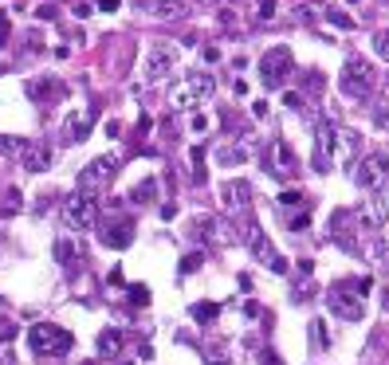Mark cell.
<instances>
[{
    "mask_svg": "<svg viewBox=\"0 0 389 365\" xmlns=\"http://www.w3.org/2000/svg\"><path fill=\"white\" fill-rule=\"evenodd\" d=\"M374 87H378V71H374V63L362 60V55H350L346 67H342V75H339V90L346 95V99H369Z\"/></svg>",
    "mask_w": 389,
    "mask_h": 365,
    "instance_id": "6da1fadb",
    "label": "cell"
},
{
    "mask_svg": "<svg viewBox=\"0 0 389 365\" xmlns=\"http://www.w3.org/2000/svg\"><path fill=\"white\" fill-rule=\"evenodd\" d=\"M291 71H295V55H291L287 43H275V48H268L264 55H259V83H264L268 90L287 87Z\"/></svg>",
    "mask_w": 389,
    "mask_h": 365,
    "instance_id": "7a4b0ae2",
    "label": "cell"
},
{
    "mask_svg": "<svg viewBox=\"0 0 389 365\" xmlns=\"http://www.w3.org/2000/svg\"><path fill=\"white\" fill-rule=\"evenodd\" d=\"M28 345H32V354H40V357H60L75 345V338L55 322H36L28 326Z\"/></svg>",
    "mask_w": 389,
    "mask_h": 365,
    "instance_id": "3957f363",
    "label": "cell"
},
{
    "mask_svg": "<svg viewBox=\"0 0 389 365\" xmlns=\"http://www.w3.org/2000/svg\"><path fill=\"white\" fill-rule=\"evenodd\" d=\"M327 306H330V315L342 318V322H362V318H366V306H362V295H358V279L330 287Z\"/></svg>",
    "mask_w": 389,
    "mask_h": 365,
    "instance_id": "277c9868",
    "label": "cell"
},
{
    "mask_svg": "<svg viewBox=\"0 0 389 365\" xmlns=\"http://www.w3.org/2000/svg\"><path fill=\"white\" fill-rule=\"evenodd\" d=\"M264 169L275 181H291V177H299V158H295V149L283 138H271L268 149H264Z\"/></svg>",
    "mask_w": 389,
    "mask_h": 365,
    "instance_id": "5b68a950",
    "label": "cell"
},
{
    "mask_svg": "<svg viewBox=\"0 0 389 365\" xmlns=\"http://www.w3.org/2000/svg\"><path fill=\"white\" fill-rule=\"evenodd\" d=\"M114 173H118V158H114V153H102V158H95L87 169H83L75 185H79V193H90V197H99L102 188H107L110 181H114Z\"/></svg>",
    "mask_w": 389,
    "mask_h": 365,
    "instance_id": "8992f818",
    "label": "cell"
},
{
    "mask_svg": "<svg viewBox=\"0 0 389 365\" xmlns=\"http://www.w3.org/2000/svg\"><path fill=\"white\" fill-rule=\"evenodd\" d=\"M244 240H248L252 256L268 267V271H275V275H283V271H287V259H283L280 252H275V244H271V240L264 236L256 224H252V216H244Z\"/></svg>",
    "mask_w": 389,
    "mask_h": 365,
    "instance_id": "52a82bcc",
    "label": "cell"
},
{
    "mask_svg": "<svg viewBox=\"0 0 389 365\" xmlns=\"http://www.w3.org/2000/svg\"><path fill=\"white\" fill-rule=\"evenodd\" d=\"M389 181V158L385 153H366L362 161H354V185L366 193H381V185Z\"/></svg>",
    "mask_w": 389,
    "mask_h": 365,
    "instance_id": "ba28073f",
    "label": "cell"
},
{
    "mask_svg": "<svg viewBox=\"0 0 389 365\" xmlns=\"http://www.w3.org/2000/svg\"><path fill=\"white\" fill-rule=\"evenodd\" d=\"M63 224L75 228V232H90V228L99 224V200L90 197V193H75L63 205Z\"/></svg>",
    "mask_w": 389,
    "mask_h": 365,
    "instance_id": "9c48e42d",
    "label": "cell"
},
{
    "mask_svg": "<svg viewBox=\"0 0 389 365\" xmlns=\"http://www.w3.org/2000/svg\"><path fill=\"white\" fill-rule=\"evenodd\" d=\"M334 130L339 126H330V122H319V126H315V158H310L315 173H330L334 161H339V153H334Z\"/></svg>",
    "mask_w": 389,
    "mask_h": 365,
    "instance_id": "30bf717a",
    "label": "cell"
},
{
    "mask_svg": "<svg viewBox=\"0 0 389 365\" xmlns=\"http://www.w3.org/2000/svg\"><path fill=\"white\" fill-rule=\"evenodd\" d=\"M212 90H217V79L205 75V71H197V75H189L181 87H173V102H177V106H193V102L209 99Z\"/></svg>",
    "mask_w": 389,
    "mask_h": 365,
    "instance_id": "8fae6325",
    "label": "cell"
},
{
    "mask_svg": "<svg viewBox=\"0 0 389 365\" xmlns=\"http://www.w3.org/2000/svg\"><path fill=\"white\" fill-rule=\"evenodd\" d=\"M67 83L63 79H55V75H43V79H28V99L32 102H40L43 110L48 106H55V102H63L67 99Z\"/></svg>",
    "mask_w": 389,
    "mask_h": 365,
    "instance_id": "7c38bea8",
    "label": "cell"
},
{
    "mask_svg": "<svg viewBox=\"0 0 389 365\" xmlns=\"http://www.w3.org/2000/svg\"><path fill=\"white\" fill-rule=\"evenodd\" d=\"M16 161H20L24 173H43L51 165V149L43 142H32V138H20L16 142Z\"/></svg>",
    "mask_w": 389,
    "mask_h": 365,
    "instance_id": "4fadbf2b",
    "label": "cell"
},
{
    "mask_svg": "<svg viewBox=\"0 0 389 365\" xmlns=\"http://www.w3.org/2000/svg\"><path fill=\"white\" fill-rule=\"evenodd\" d=\"M280 212L287 216V228L291 232H303V228L310 224V200L303 197V193H280Z\"/></svg>",
    "mask_w": 389,
    "mask_h": 365,
    "instance_id": "5bb4252c",
    "label": "cell"
},
{
    "mask_svg": "<svg viewBox=\"0 0 389 365\" xmlns=\"http://www.w3.org/2000/svg\"><path fill=\"white\" fill-rule=\"evenodd\" d=\"M95 122H99V110H95V106H79L67 122H63V142H67V146H75V142H87L90 130H95Z\"/></svg>",
    "mask_w": 389,
    "mask_h": 365,
    "instance_id": "9a60e30c",
    "label": "cell"
},
{
    "mask_svg": "<svg viewBox=\"0 0 389 365\" xmlns=\"http://www.w3.org/2000/svg\"><path fill=\"white\" fill-rule=\"evenodd\" d=\"M220 200H224V208H228L232 216H248V208H252V185L248 181H224L220 185Z\"/></svg>",
    "mask_w": 389,
    "mask_h": 365,
    "instance_id": "2e32d148",
    "label": "cell"
},
{
    "mask_svg": "<svg viewBox=\"0 0 389 365\" xmlns=\"http://www.w3.org/2000/svg\"><path fill=\"white\" fill-rule=\"evenodd\" d=\"M173 67H177V51H173L170 43H153V48H150V60H146V71H142V75H146L150 83H161Z\"/></svg>",
    "mask_w": 389,
    "mask_h": 365,
    "instance_id": "e0dca14e",
    "label": "cell"
},
{
    "mask_svg": "<svg viewBox=\"0 0 389 365\" xmlns=\"http://www.w3.org/2000/svg\"><path fill=\"white\" fill-rule=\"evenodd\" d=\"M99 240H102V247H114V252L130 247V240H134V220H130V216H118V220H107V224H99Z\"/></svg>",
    "mask_w": 389,
    "mask_h": 365,
    "instance_id": "ac0fdd59",
    "label": "cell"
},
{
    "mask_svg": "<svg viewBox=\"0 0 389 365\" xmlns=\"http://www.w3.org/2000/svg\"><path fill=\"white\" fill-rule=\"evenodd\" d=\"M193 232H197L205 244H212V247L232 244V224H224L220 216H197L193 220Z\"/></svg>",
    "mask_w": 389,
    "mask_h": 365,
    "instance_id": "d6986e66",
    "label": "cell"
},
{
    "mask_svg": "<svg viewBox=\"0 0 389 365\" xmlns=\"http://www.w3.org/2000/svg\"><path fill=\"white\" fill-rule=\"evenodd\" d=\"M385 220H389V200L381 193H369V200L362 205V224L378 232V228H385Z\"/></svg>",
    "mask_w": 389,
    "mask_h": 365,
    "instance_id": "ffe728a7",
    "label": "cell"
},
{
    "mask_svg": "<svg viewBox=\"0 0 389 365\" xmlns=\"http://www.w3.org/2000/svg\"><path fill=\"white\" fill-rule=\"evenodd\" d=\"M358 149H362V138L354 130H334V153H339V161H354Z\"/></svg>",
    "mask_w": 389,
    "mask_h": 365,
    "instance_id": "44dd1931",
    "label": "cell"
},
{
    "mask_svg": "<svg viewBox=\"0 0 389 365\" xmlns=\"http://www.w3.org/2000/svg\"><path fill=\"white\" fill-rule=\"evenodd\" d=\"M153 16H158V20H185V16H189V4H185V0H158V4H153Z\"/></svg>",
    "mask_w": 389,
    "mask_h": 365,
    "instance_id": "7402d4cb",
    "label": "cell"
},
{
    "mask_svg": "<svg viewBox=\"0 0 389 365\" xmlns=\"http://www.w3.org/2000/svg\"><path fill=\"white\" fill-rule=\"evenodd\" d=\"M55 259H60L67 271H79V263H83V256H79V247L71 244V240H60L55 244Z\"/></svg>",
    "mask_w": 389,
    "mask_h": 365,
    "instance_id": "603a6c76",
    "label": "cell"
},
{
    "mask_svg": "<svg viewBox=\"0 0 389 365\" xmlns=\"http://www.w3.org/2000/svg\"><path fill=\"white\" fill-rule=\"evenodd\" d=\"M130 200H134V205H150V200H158V181H153V177L138 181L134 193H130Z\"/></svg>",
    "mask_w": 389,
    "mask_h": 365,
    "instance_id": "cb8c5ba5",
    "label": "cell"
},
{
    "mask_svg": "<svg viewBox=\"0 0 389 365\" xmlns=\"http://www.w3.org/2000/svg\"><path fill=\"white\" fill-rule=\"evenodd\" d=\"M189 315H193V322L212 326V322H217V315H220V306H217V303H193V306H189Z\"/></svg>",
    "mask_w": 389,
    "mask_h": 365,
    "instance_id": "d4e9b609",
    "label": "cell"
},
{
    "mask_svg": "<svg viewBox=\"0 0 389 365\" xmlns=\"http://www.w3.org/2000/svg\"><path fill=\"white\" fill-rule=\"evenodd\" d=\"M310 345H315V350H327L330 345V334H327V322H322V318L310 322Z\"/></svg>",
    "mask_w": 389,
    "mask_h": 365,
    "instance_id": "484cf974",
    "label": "cell"
},
{
    "mask_svg": "<svg viewBox=\"0 0 389 365\" xmlns=\"http://www.w3.org/2000/svg\"><path fill=\"white\" fill-rule=\"evenodd\" d=\"M118 345H122V334H118V330H102V334H99V350H102V354L114 357V354H118Z\"/></svg>",
    "mask_w": 389,
    "mask_h": 365,
    "instance_id": "4316f807",
    "label": "cell"
},
{
    "mask_svg": "<svg viewBox=\"0 0 389 365\" xmlns=\"http://www.w3.org/2000/svg\"><path fill=\"white\" fill-rule=\"evenodd\" d=\"M244 158H248V149H244V146H236V149L224 146V149H220V165H240Z\"/></svg>",
    "mask_w": 389,
    "mask_h": 365,
    "instance_id": "83f0119b",
    "label": "cell"
},
{
    "mask_svg": "<svg viewBox=\"0 0 389 365\" xmlns=\"http://www.w3.org/2000/svg\"><path fill=\"white\" fill-rule=\"evenodd\" d=\"M322 16H327V20L334 24V28H354V20H350V16H346V12H342V8H327V12H322Z\"/></svg>",
    "mask_w": 389,
    "mask_h": 365,
    "instance_id": "f1b7e54d",
    "label": "cell"
},
{
    "mask_svg": "<svg viewBox=\"0 0 389 365\" xmlns=\"http://www.w3.org/2000/svg\"><path fill=\"white\" fill-rule=\"evenodd\" d=\"M126 295H130V303H138V306H146V303H150V287H142V283H134V287H130V291H126Z\"/></svg>",
    "mask_w": 389,
    "mask_h": 365,
    "instance_id": "f546056e",
    "label": "cell"
},
{
    "mask_svg": "<svg viewBox=\"0 0 389 365\" xmlns=\"http://www.w3.org/2000/svg\"><path fill=\"white\" fill-rule=\"evenodd\" d=\"M374 51H378L381 60L389 63V28H385V32H378V36H374Z\"/></svg>",
    "mask_w": 389,
    "mask_h": 365,
    "instance_id": "4dcf8cb0",
    "label": "cell"
},
{
    "mask_svg": "<svg viewBox=\"0 0 389 365\" xmlns=\"http://www.w3.org/2000/svg\"><path fill=\"white\" fill-rule=\"evenodd\" d=\"M303 90H310V95H319V90H322V75H319V71H307V75H303Z\"/></svg>",
    "mask_w": 389,
    "mask_h": 365,
    "instance_id": "1f68e13d",
    "label": "cell"
},
{
    "mask_svg": "<svg viewBox=\"0 0 389 365\" xmlns=\"http://www.w3.org/2000/svg\"><path fill=\"white\" fill-rule=\"evenodd\" d=\"M0 212H20V193H16V188H8V193H4V205H0Z\"/></svg>",
    "mask_w": 389,
    "mask_h": 365,
    "instance_id": "d6a6232c",
    "label": "cell"
},
{
    "mask_svg": "<svg viewBox=\"0 0 389 365\" xmlns=\"http://www.w3.org/2000/svg\"><path fill=\"white\" fill-rule=\"evenodd\" d=\"M200 263H205V256H197V252H189V256L181 259V275H189V271H197Z\"/></svg>",
    "mask_w": 389,
    "mask_h": 365,
    "instance_id": "836d02e7",
    "label": "cell"
},
{
    "mask_svg": "<svg viewBox=\"0 0 389 365\" xmlns=\"http://www.w3.org/2000/svg\"><path fill=\"white\" fill-rule=\"evenodd\" d=\"M275 4H280V0H259V4H256V16H259V20H271V16H275Z\"/></svg>",
    "mask_w": 389,
    "mask_h": 365,
    "instance_id": "e575fe53",
    "label": "cell"
},
{
    "mask_svg": "<svg viewBox=\"0 0 389 365\" xmlns=\"http://www.w3.org/2000/svg\"><path fill=\"white\" fill-rule=\"evenodd\" d=\"M220 24H224V28H232V32H240V28H244V24H240V16H236L232 8H224V12H220Z\"/></svg>",
    "mask_w": 389,
    "mask_h": 365,
    "instance_id": "d590c367",
    "label": "cell"
},
{
    "mask_svg": "<svg viewBox=\"0 0 389 365\" xmlns=\"http://www.w3.org/2000/svg\"><path fill=\"white\" fill-rule=\"evenodd\" d=\"M322 8H315V4H303L299 8V24H315V16H319Z\"/></svg>",
    "mask_w": 389,
    "mask_h": 365,
    "instance_id": "8d00e7d4",
    "label": "cell"
},
{
    "mask_svg": "<svg viewBox=\"0 0 389 365\" xmlns=\"http://www.w3.org/2000/svg\"><path fill=\"white\" fill-rule=\"evenodd\" d=\"M36 16H40V20H55V16H60V8H55V4H40V8H36Z\"/></svg>",
    "mask_w": 389,
    "mask_h": 365,
    "instance_id": "74e56055",
    "label": "cell"
},
{
    "mask_svg": "<svg viewBox=\"0 0 389 365\" xmlns=\"http://www.w3.org/2000/svg\"><path fill=\"white\" fill-rule=\"evenodd\" d=\"M259 365H283V357L275 354V350H264V354H259Z\"/></svg>",
    "mask_w": 389,
    "mask_h": 365,
    "instance_id": "f35d334b",
    "label": "cell"
},
{
    "mask_svg": "<svg viewBox=\"0 0 389 365\" xmlns=\"http://www.w3.org/2000/svg\"><path fill=\"white\" fill-rule=\"evenodd\" d=\"M8 338H16V326H12V322H4V318H0V342H8Z\"/></svg>",
    "mask_w": 389,
    "mask_h": 365,
    "instance_id": "ab89813d",
    "label": "cell"
},
{
    "mask_svg": "<svg viewBox=\"0 0 389 365\" xmlns=\"http://www.w3.org/2000/svg\"><path fill=\"white\" fill-rule=\"evenodd\" d=\"M71 12H75L79 20H87V16H90V4H87V0H79V4H75V8H71Z\"/></svg>",
    "mask_w": 389,
    "mask_h": 365,
    "instance_id": "60d3db41",
    "label": "cell"
},
{
    "mask_svg": "<svg viewBox=\"0 0 389 365\" xmlns=\"http://www.w3.org/2000/svg\"><path fill=\"white\" fill-rule=\"evenodd\" d=\"M193 130H197V134H205V130H209V118H205V114H193Z\"/></svg>",
    "mask_w": 389,
    "mask_h": 365,
    "instance_id": "b9f144b4",
    "label": "cell"
},
{
    "mask_svg": "<svg viewBox=\"0 0 389 365\" xmlns=\"http://www.w3.org/2000/svg\"><path fill=\"white\" fill-rule=\"evenodd\" d=\"M252 114H256V118H268V102H252Z\"/></svg>",
    "mask_w": 389,
    "mask_h": 365,
    "instance_id": "7bdbcfd3",
    "label": "cell"
},
{
    "mask_svg": "<svg viewBox=\"0 0 389 365\" xmlns=\"http://www.w3.org/2000/svg\"><path fill=\"white\" fill-rule=\"evenodd\" d=\"M209 365H228V357L220 354V350H212V354H209Z\"/></svg>",
    "mask_w": 389,
    "mask_h": 365,
    "instance_id": "ee69618b",
    "label": "cell"
},
{
    "mask_svg": "<svg viewBox=\"0 0 389 365\" xmlns=\"http://www.w3.org/2000/svg\"><path fill=\"white\" fill-rule=\"evenodd\" d=\"M283 102H287L291 110H299V106H303V99H299V95H283Z\"/></svg>",
    "mask_w": 389,
    "mask_h": 365,
    "instance_id": "f6af8a7d",
    "label": "cell"
},
{
    "mask_svg": "<svg viewBox=\"0 0 389 365\" xmlns=\"http://www.w3.org/2000/svg\"><path fill=\"white\" fill-rule=\"evenodd\" d=\"M99 8L102 12H118V0H99Z\"/></svg>",
    "mask_w": 389,
    "mask_h": 365,
    "instance_id": "bcb514c9",
    "label": "cell"
},
{
    "mask_svg": "<svg viewBox=\"0 0 389 365\" xmlns=\"http://www.w3.org/2000/svg\"><path fill=\"white\" fill-rule=\"evenodd\" d=\"M381 310H385V315H389V287H385V291H381Z\"/></svg>",
    "mask_w": 389,
    "mask_h": 365,
    "instance_id": "7dc6e473",
    "label": "cell"
},
{
    "mask_svg": "<svg viewBox=\"0 0 389 365\" xmlns=\"http://www.w3.org/2000/svg\"><path fill=\"white\" fill-rule=\"evenodd\" d=\"M0 365H16V357H4V354H0Z\"/></svg>",
    "mask_w": 389,
    "mask_h": 365,
    "instance_id": "c3c4849f",
    "label": "cell"
},
{
    "mask_svg": "<svg viewBox=\"0 0 389 365\" xmlns=\"http://www.w3.org/2000/svg\"><path fill=\"white\" fill-rule=\"evenodd\" d=\"M350 4H362V0H350Z\"/></svg>",
    "mask_w": 389,
    "mask_h": 365,
    "instance_id": "681fc988",
    "label": "cell"
},
{
    "mask_svg": "<svg viewBox=\"0 0 389 365\" xmlns=\"http://www.w3.org/2000/svg\"><path fill=\"white\" fill-rule=\"evenodd\" d=\"M385 4H389V0H385Z\"/></svg>",
    "mask_w": 389,
    "mask_h": 365,
    "instance_id": "f907efd6",
    "label": "cell"
}]
</instances>
